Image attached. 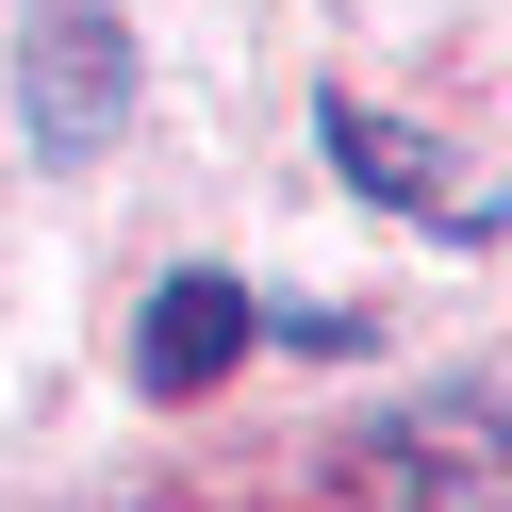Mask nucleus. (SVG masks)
I'll list each match as a JSON object with an SVG mask.
<instances>
[{"mask_svg": "<svg viewBox=\"0 0 512 512\" xmlns=\"http://www.w3.org/2000/svg\"><path fill=\"white\" fill-rule=\"evenodd\" d=\"M17 116H34V149H50V166H83V149L133 116V34H116V0H34Z\"/></svg>", "mask_w": 512, "mask_h": 512, "instance_id": "f257e3e1", "label": "nucleus"}, {"mask_svg": "<svg viewBox=\"0 0 512 512\" xmlns=\"http://www.w3.org/2000/svg\"><path fill=\"white\" fill-rule=\"evenodd\" d=\"M331 166L364 182V199H413L430 232H496V199H446V182H430V166L397 149V116H364V100H331Z\"/></svg>", "mask_w": 512, "mask_h": 512, "instance_id": "7ed1b4c3", "label": "nucleus"}, {"mask_svg": "<svg viewBox=\"0 0 512 512\" xmlns=\"http://www.w3.org/2000/svg\"><path fill=\"white\" fill-rule=\"evenodd\" d=\"M248 281H215V265H182V281H149V331H133V380L149 397H199V380H232L248 364Z\"/></svg>", "mask_w": 512, "mask_h": 512, "instance_id": "f03ea898", "label": "nucleus"}]
</instances>
